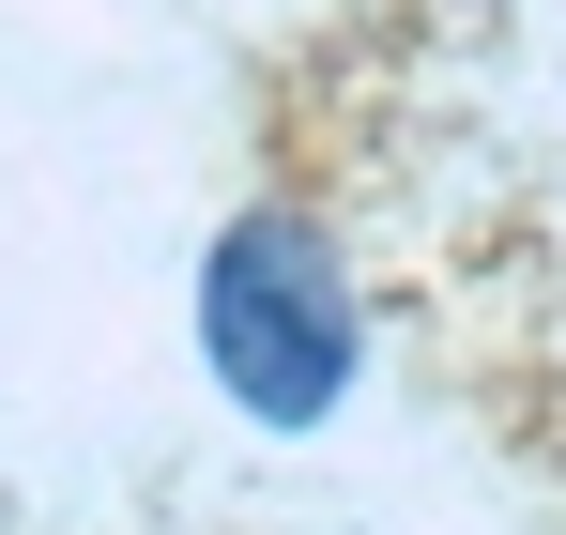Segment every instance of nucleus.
Instances as JSON below:
<instances>
[{"mask_svg": "<svg viewBox=\"0 0 566 535\" xmlns=\"http://www.w3.org/2000/svg\"><path fill=\"white\" fill-rule=\"evenodd\" d=\"M199 337L245 382V413L306 429V413L337 398V367H353V306H337V275L306 261L291 230H230L214 275H199Z\"/></svg>", "mask_w": 566, "mask_h": 535, "instance_id": "obj_1", "label": "nucleus"}]
</instances>
